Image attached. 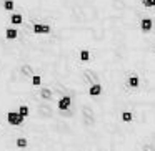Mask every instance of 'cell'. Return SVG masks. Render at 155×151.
Returning a JSON list of instances; mask_svg holds the SVG:
<instances>
[{
    "instance_id": "obj_7",
    "label": "cell",
    "mask_w": 155,
    "mask_h": 151,
    "mask_svg": "<svg viewBox=\"0 0 155 151\" xmlns=\"http://www.w3.org/2000/svg\"><path fill=\"white\" fill-rule=\"evenodd\" d=\"M70 106H72V98L68 96V95H65V96H62L60 100H58V110L67 111Z\"/></svg>"
},
{
    "instance_id": "obj_8",
    "label": "cell",
    "mask_w": 155,
    "mask_h": 151,
    "mask_svg": "<svg viewBox=\"0 0 155 151\" xmlns=\"http://www.w3.org/2000/svg\"><path fill=\"white\" fill-rule=\"evenodd\" d=\"M102 85L100 83H92L90 87H88V95L90 96H98V95H102Z\"/></svg>"
},
{
    "instance_id": "obj_3",
    "label": "cell",
    "mask_w": 155,
    "mask_h": 151,
    "mask_svg": "<svg viewBox=\"0 0 155 151\" xmlns=\"http://www.w3.org/2000/svg\"><path fill=\"white\" fill-rule=\"evenodd\" d=\"M25 25V17L18 12H14V14L8 17V27H15V28H22Z\"/></svg>"
},
{
    "instance_id": "obj_2",
    "label": "cell",
    "mask_w": 155,
    "mask_h": 151,
    "mask_svg": "<svg viewBox=\"0 0 155 151\" xmlns=\"http://www.w3.org/2000/svg\"><path fill=\"white\" fill-rule=\"evenodd\" d=\"M32 33L35 37H45V35H50L52 33V25L48 24H34L32 27Z\"/></svg>"
},
{
    "instance_id": "obj_17",
    "label": "cell",
    "mask_w": 155,
    "mask_h": 151,
    "mask_svg": "<svg viewBox=\"0 0 155 151\" xmlns=\"http://www.w3.org/2000/svg\"><path fill=\"white\" fill-rule=\"evenodd\" d=\"M152 53H153V55H155V43H153V45H152Z\"/></svg>"
},
{
    "instance_id": "obj_15",
    "label": "cell",
    "mask_w": 155,
    "mask_h": 151,
    "mask_svg": "<svg viewBox=\"0 0 155 151\" xmlns=\"http://www.w3.org/2000/svg\"><path fill=\"white\" fill-rule=\"evenodd\" d=\"M15 143H17V148H27L28 146V141L25 140V138H18Z\"/></svg>"
},
{
    "instance_id": "obj_1",
    "label": "cell",
    "mask_w": 155,
    "mask_h": 151,
    "mask_svg": "<svg viewBox=\"0 0 155 151\" xmlns=\"http://www.w3.org/2000/svg\"><path fill=\"white\" fill-rule=\"evenodd\" d=\"M153 27H155V20L152 17H143L140 20V24H138V28H140V32L143 35H150L153 32Z\"/></svg>"
},
{
    "instance_id": "obj_13",
    "label": "cell",
    "mask_w": 155,
    "mask_h": 151,
    "mask_svg": "<svg viewBox=\"0 0 155 151\" xmlns=\"http://www.w3.org/2000/svg\"><path fill=\"white\" fill-rule=\"evenodd\" d=\"M30 81H32L34 87H40V85H42V77H40V75H34V77L30 78Z\"/></svg>"
},
{
    "instance_id": "obj_4",
    "label": "cell",
    "mask_w": 155,
    "mask_h": 151,
    "mask_svg": "<svg viewBox=\"0 0 155 151\" xmlns=\"http://www.w3.org/2000/svg\"><path fill=\"white\" fill-rule=\"evenodd\" d=\"M7 121H8V124H12V126H20V124L24 123V116H22L18 111H8L7 113Z\"/></svg>"
},
{
    "instance_id": "obj_16",
    "label": "cell",
    "mask_w": 155,
    "mask_h": 151,
    "mask_svg": "<svg viewBox=\"0 0 155 151\" xmlns=\"http://www.w3.org/2000/svg\"><path fill=\"white\" fill-rule=\"evenodd\" d=\"M18 113L22 115V116H28V113H30V110H28V106H25V105H22L20 108H18Z\"/></svg>"
},
{
    "instance_id": "obj_12",
    "label": "cell",
    "mask_w": 155,
    "mask_h": 151,
    "mask_svg": "<svg viewBox=\"0 0 155 151\" xmlns=\"http://www.w3.org/2000/svg\"><path fill=\"white\" fill-rule=\"evenodd\" d=\"M40 96L45 98V100H50V98H52V90H48V88H42V90H40Z\"/></svg>"
},
{
    "instance_id": "obj_9",
    "label": "cell",
    "mask_w": 155,
    "mask_h": 151,
    "mask_svg": "<svg viewBox=\"0 0 155 151\" xmlns=\"http://www.w3.org/2000/svg\"><path fill=\"white\" fill-rule=\"evenodd\" d=\"M20 73L24 75V77H34V68H32V65L30 63H22L20 65Z\"/></svg>"
},
{
    "instance_id": "obj_10",
    "label": "cell",
    "mask_w": 155,
    "mask_h": 151,
    "mask_svg": "<svg viewBox=\"0 0 155 151\" xmlns=\"http://www.w3.org/2000/svg\"><path fill=\"white\" fill-rule=\"evenodd\" d=\"M127 85L130 88H138V85H140V78H138V75L132 73L127 77Z\"/></svg>"
},
{
    "instance_id": "obj_11",
    "label": "cell",
    "mask_w": 155,
    "mask_h": 151,
    "mask_svg": "<svg viewBox=\"0 0 155 151\" xmlns=\"http://www.w3.org/2000/svg\"><path fill=\"white\" fill-rule=\"evenodd\" d=\"M140 4L143 8H147V10H153L155 8V0H140Z\"/></svg>"
},
{
    "instance_id": "obj_6",
    "label": "cell",
    "mask_w": 155,
    "mask_h": 151,
    "mask_svg": "<svg viewBox=\"0 0 155 151\" xmlns=\"http://www.w3.org/2000/svg\"><path fill=\"white\" fill-rule=\"evenodd\" d=\"M77 60L80 61V63H88V61H92V50H80L77 55Z\"/></svg>"
},
{
    "instance_id": "obj_5",
    "label": "cell",
    "mask_w": 155,
    "mask_h": 151,
    "mask_svg": "<svg viewBox=\"0 0 155 151\" xmlns=\"http://www.w3.org/2000/svg\"><path fill=\"white\" fill-rule=\"evenodd\" d=\"M20 38V30L15 27H7L5 28V40L7 42H17Z\"/></svg>"
},
{
    "instance_id": "obj_14",
    "label": "cell",
    "mask_w": 155,
    "mask_h": 151,
    "mask_svg": "<svg viewBox=\"0 0 155 151\" xmlns=\"http://www.w3.org/2000/svg\"><path fill=\"white\" fill-rule=\"evenodd\" d=\"M122 120H124L125 123H130V121L134 120V115H132L130 111H124V113H122Z\"/></svg>"
}]
</instances>
